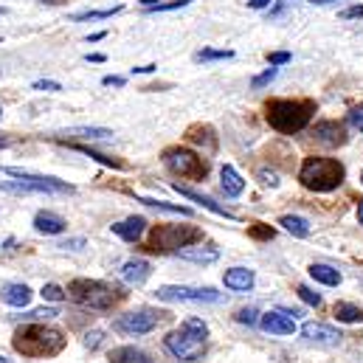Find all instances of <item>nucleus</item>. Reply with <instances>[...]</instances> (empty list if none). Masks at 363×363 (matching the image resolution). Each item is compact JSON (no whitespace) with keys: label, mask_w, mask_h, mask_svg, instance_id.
Wrapping results in <instances>:
<instances>
[{"label":"nucleus","mask_w":363,"mask_h":363,"mask_svg":"<svg viewBox=\"0 0 363 363\" xmlns=\"http://www.w3.org/2000/svg\"><path fill=\"white\" fill-rule=\"evenodd\" d=\"M350 124L363 133V104H358V107H352V110H350Z\"/></svg>","instance_id":"obj_39"},{"label":"nucleus","mask_w":363,"mask_h":363,"mask_svg":"<svg viewBox=\"0 0 363 363\" xmlns=\"http://www.w3.org/2000/svg\"><path fill=\"white\" fill-rule=\"evenodd\" d=\"M3 147H9V138H0V150H3Z\"/></svg>","instance_id":"obj_53"},{"label":"nucleus","mask_w":363,"mask_h":363,"mask_svg":"<svg viewBox=\"0 0 363 363\" xmlns=\"http://www.w3.org/2000/svg\"><path fill=\"white\" fill-rule=\"evenodd\" d=\"M223 281L228 290H237V293H245L254 287V271L248 268H231V271L223 273Z\"/></svg>","instance_id":"obj_17"},{"label":"nucleus","mask_w":363,"mask_h":363,"mask_svg":"<svg viewBox=\"0 0 363 363\" xmlns=\"http://www.w3.org/2000/svg\"><path fill=\"white\" fill-rule=\"evenodd\" d=\"M290 60H293V57H290L287 51H276V54H268V62H271L273 68H276V65H287Z\"/></svg>","instance_id":"obj_41"},{"label":"nucleus","mask_w":363,"mask_h":363,"mask_svg":"<svg viewBox=\"0 0 363 363\" xmlns=\"http://www.w3.org/2000/svg\"><path fill=\"white\" fill-rule=\"evenodd\" d=\"M121 6H113V9H96V11H82V14H74L77 23H85V20H107L113 14H118Z\"/></svg>","instance_id":"obj_28"},{"label":"nucleus","mask_w":363,"mask_h":363,"mask_svg":"<svg viewBox=\"0 0 363 363\" xmlns=\"http://www.w3.org/2000/svg\"><path fill=\"white\" fill-rule=\"evenodd\" d=\"M62 138H85V141H99V138H113V130L104 127H71L60 133Z\"/></svg>","instance_id":"obj_22"},{"label":"nucleus","mask_w":363,"mask_h":363,"mask_svg":"<svg viewBox=\"0 0 363 363\" xmlns=\"http://www.w3.org/2000/svg\"><path fill=\"white\" fill-rule=\"evenodd\" d=\"M99 344H101V333H99V330H93V333L85 335V347H88V350H96Z\"/></svg>","instance_id":"obj_44"},{"label":"nucleus","mask_w":363,"mask_h":363,"mask_svg":"<svg viewBox=\"0 0 363 363\" xmlns=\"http://www.w3.org/2000/svg\"><path fill=\"white\" fill-rule=\"evenodd\" d=\"M77 150H82L85 155H91V158H96V161H99V164H104V167H116V169H121V167H124L121 161H113V158H107V155H99V152H93L91 147H77Z\"/></svg>","instance_id":"obj_34"},{"label":"nucleus","mask_w":363,"mask_h":363,"mask_svg":"<svg viewBox=\"0 0 363 363\" xmlns=\"http://www.w3.org/2000/svg\"><path fill=\"white\" fill-rule=\"evenodd\" d=\"M315 113V101L313 99H271L265 104V118L276 133L293 135L301 133L310 118Z\"/></svg>","instance_id":"obj_2"},{"label":"nucleus","mask_w":363,"mask_h":363,"mask_svg":"<svg viewBox=\"0 0 363 363\" xmlns=\"http://www.w3.org/2000/svg\"><path fill=\"white\" fill-rule=\"evenodd\" d=\"M155 65H141V68H133V74H152Z\"/></svg>","instance_id":"obj_48"},{"label":"nucleus","mask_w":363,"mask_h":363,"mask_svg":"<svg viewBox=\"0 0 363 363\" xmlns=\"http://www.w3.org/2000/svg\"><path fill=\"white\" fill-rule=\"evenodd\" d=\"M172 189L175 191H181L183 197H189V200H194V203H200L203 208H208L211 214H217V217H225V220H237L225 206H220V203H214L211 197H206V194H200V191H194V189H189V186H181V183H172Z\"/></svg>","instance_id":"obj_14"},{"label":"nucleus","mask_w":363,"mask_h":363,"mask_svg":"<svg viewBox=\"0 0 363 363\" xmlns=\"http://www.w3.org/2000/svg\"><path fill=\"white\" fill-rule=\"evenodd\" d=\"M138 203H144V206H152V208H161V211H172V214H191V208H186V206H172V203H167V200H152V197H138Z\"/></svg>","instance_id":"obj_27"},{"label":"nucleus","mask_w":363,"mask_h":363,"mask_svg":"<svg viewBox=\"0 0 363 363\" xmlns=\"http://www.w3.org/2000/svg\"><path fill=\"white\" fill-rule=\"evenodd\" d=\"M194 242H203V231L197 225H164L158 223L150 234L147 251L152 254H169V251H181Z\"/></svg>","instance_id":"obj_7"},{"label":"nucleus","mask_w":363,"mask_h":363,"mask_svg":"<svg viewBox=\"0 0 363 363\" xmlns=\"http://www.w3.org/2000/svg\"><path fill=\"white\" fill-rule=\"evenodd\" d=\"M298 298H301L304 304H310V307H318V304H321V296H318L315 290H310L307 284H298Z\"/></svg>","instance_id":"obj_31"},{"label":"nucleus","mask_w":363,"mask_h":363,"mask_svg":"<svg viewBox=\"0 0 363 363\" xmlns=\"http://www.w3.org/2000/svg\"><path fill=\"white\" fill-rule=\"evenodd\" d=\"M279 223H281V225H284V228H287L293 237H301V240H304V237H310V223H307L304 217H296V214H284Z\"/></svg>","instance_id":"obj_26"},{"label":"nucleus","mask_w":363,"mask_h":363,"mask_svg":"<svg viewBox=\"0 0 363 363\" xmlns=\"http://www.w3.org/2000/svg\"><path fill=\"white\" fill-rule=\"evenodd\" d=\"M273 79H276V68H268V71H265V74H259V77H254V82H251V85H254V88H257V91H259V88H265V85H271Z\"/></svg>","instance_id":"obj_35"},{"label":"nucleus","mask_w":363,"mask_h":363,"mask_svg":"<svg viewBox=\"0 0 363 363\" xmlns=\"http://www.w3.org/2000/svg\"><path fill=\"white\" fill-rule=\"evenodd\" d=\"M341 17H344V20H355V17H363V6H350V9H344V11H341Z\"/></svg>","instance_id":"obj_45"},{"label":"nucleus","mask_w":363,"mask_h":363,"mask_svg":"<svg viewBox=\"0 0 363 363\" xmlns=\"http://www.w3.org/2000/svg\"><path fill=\"white\" fill-rule=\"evenodd\" d=\"M191 0H167V3H155V6H150V9H144V11H175V9H183V6H189Z\"/></svg>","instance_id":"obj_32"},{"label":"nucleus","mask_w":363,"mask_h":363,"mask_svg":"<svg viewBox=\"0 0 363 363\" xmlns=\"http://www.w3.org/2000/svg\"><path fill=\"white\" fill-rule=\"evenodd\" d=\"M161 321V313H152V310H133V313H124L116 318V330L124 333V335H147L158 327Z\"/></svg>","instance_id":"obj_10"},{"label":"nucleus","mask_w":363,"mask_h":363,"mask_svg":"<svg viewBox=\"0 0 363 363\" xmlns=\"http://www.w3.org/2000/svg\"><path fill=\"white\" fill-rule=\"evenodd\" d=\"M271 3L273 0H248V6H251V9H268Z\"/></svg>","instance_id":"obj_46"},{"label":"nucleus","mask_w":363,"mask_h":363,"mask_svg":"<svg viewBox=\"0 0 363 363\" xmlns=\"http://www.w3.org/2000/svg\"><path fill=\"white\" fill-rule=\"evenodd\" d=\"M333 313H335V318L344 321V324H358V321H363V310L355 307V304H350V301H338Z\"/></svg>","instance_id":"obj_25"},{"label":"nucleus","mask_w":363,"mask_h":363,"mask_svg":"<svg viewBox=\"0 0 363 363\" xmlns=\"http://www.w3.org/2000/svg\"><path fill=\"white\" fill-rule=\"evenodd\" d=\"M88 62H104V54H88Z\"/></svg>","instance_id":"obj_49"},{"label":"nucleus","mask_w":363,"mask_h":363,"mask_svg":"<svg viewBox=\"0 0 363 363\" xmlns=\"http://www.w3.org/2000/svg\"><path fill=\"white\" fill-rule=\"evenodd\" d=\"M0 14H6V9H0Z\"/></svg>","instance_id":"obj_55"},{"label":"nucleus","mask_w":363,"mask_h":363,"mask_svg":"<svg viewBox=\"0 0 363 363\" xmlns=\"http://www.w3.org/2000/svg\"><path fill=\"white\" fill-rule=\"evenodd\" d=\"M344 178H347V169L335 158H315L313 155L298 169V181L313 191H333L344 183Z\"/></svg>","instance_id":"obj_5"},{"label":"nucleus","mask_w":363,"mask_h":363,"mask_svg":"<svg viewBox=\"0 0 363 363\" xmlns=\"http://www.w3.org/2000/svg\"><path fill=\"white\" fill-rule=\"evenodd\" d=\"M0 298L9 304V307H28L31 301V290L26 284H6L0 290Z\"/></svg>","instance_id":"obj_21"},{"label":"nucleus","mask_w":363,"mask_h":363,"mask_svg":"<svg viewBox=\"0 0 363 363\" xmlns=\"http://www.w3.org/2000/svg\"><path fill=\"white\" fill-rule=\"evenodd\" d=\"M189 138H191V141H197V144H206L208 150H214V147H217V144H214V138H211V130H208V127H191V130H189Z\"/></svg>","instance_id":"obj_29"},{"label":"nucleus","mask_w":363,"mask_h":363,"mask_svg":"<svg viewBox=\"0 0 363 363\" xmlns=\"http://www.w3.org/2000/svg\"><path fill=\"white\" fill-rule=\"evenodd\" d=\"M220 186H223L225 197H240V194L245 191V181H242L240 172H237L234 167H228V164L220 169Z\"/></svg>","instance_id":"obj_20"},{"label":"nucleus","mask_w":363,"mask_h":363,"mask_svg":"<svg viewBox=\"0 0 363 363\" xmlns=\"http://www.w3.org/2000/svg\"><path fill=\"white\" fill-rule=\"evenodd\" d=\"M234 57V51H211V48H206V51H197L194 54V60L197 62H211V60H231Z\"/></svg>","instance_id":"obj_30"},{"label":"nucleus","mask_w":363,"mask_h":363,"mask_svg":"<svg viewBox=\"0 0 363 363\" xmlns=\"http://www.w3.org/2000/svg\"><path fill=\"white\" fill-rule=\"evenodd\" d=\"M167 350L178 358V361L194 363L206 355V344H208V327L203 324V318H186L181 327H175L167 338H164Z\"/></svg>","instance_id":"obj_3"},{"label":"nucleus","mask_w":363,"mask_h":363,"mask_svg":"<svg viewBox=\"0 0 363 363\" xmlns=\"http://www.w3.org/2000/svg\"><path fill=\"white\" fill-rule=\"evenodd\" d=\"M361 183H363V175H361Z\"/></svg>","instance_id":"obj_56"},{"label":"nucleus","mask_w":363,"mask_h":363,"mask_svg":"<svg viewBox=\"0 0 363 363\" xmlns=\"http://www.w3.org/2000/svg\"><path fill=\"white\" fill-rule=\"evenodd\" d=\"M313 138L324 147H341L347 141V127L341 121H318L313 127Z\"/></svg>","instance_id":"obj_13"},{"label":"nucleus","mask_w":363,"mask_h":363,"mask_svg":"<svg viewBox=\"0 0 363 363\" xmlns=\"http://www.w3.org/2000/svg\"><path fill=\"white\" fill-rule=\"evenodd\" d=\"M155 298L161 301H191V304H220L223 293L214 287H186V284H164L155 290Z\"/></svg>","instance_id":"obj_9"},{"label":"nucleus","mask_w":363,"mask_h":363,"mask_svg":"<svg viewBox=\"0 0 363 363\" xmlns=\"http://www.w3.org/2000/svg\"><path fill=\"white\" fill-rule=\"evenodd\" d=\"M150 273H152V265L147 262V259H130V262H124V268H121V279L127 281V284H144L147 279H150Z\"/></svg>","instance_id":"obj_16"},{"label":"nucleus","mask_w":363,"mask_h":363,"mask_svg":"<svg viewBox=\"0 0 363 363\" xmlns=\"http://www.w3.org/2000/svg\"><path fill=\"white\" fill-rule=\"evenodd\" d=\"M144 231H147V220L144 217H127L121 223H113V234L121 237L124 242H138Z\"/></svg>","instance_id":"obj_15"},{"label":"nucleus","mask_w":363,"mask_h":363,"mask_svg":"<svg viewBox=\"0 0 363 363\" xmlns=\"http://www.w3.org/2000/svg\"><path fill=\"white\" fill-rule=\"evenodd\" d=\"M0 172L17 178V181H0V191H9V194H71V191H74L71 183L57 181V178L31 175V172L11 169V167H3Z\"/></svg>","instance_id":"obj_6"},{"label":"nucleus","mask_w":363,"mask_h":363,"mask_svg":"<svg viewBox=\"0 0 363 363\" xmlns=\"http://www.w3.org/2000/svg\"><path fill=\"white\" fill-rule=\"evenodd\" d=\"M104 85H116V88H121L124 79H121V77H104Z\"/></svg>","instance_id":"obj_47"},{"label":"nucleus","mask_w":363,"mask_h":363,"mask_svg":"<svg viewBox=\"0 0 363 363\" xmlns=\"http://www.w3.org/2000/svg\"><path fill=\"white\" fill-rule=\"evenodd\" d=\"M40 3H51L54 6V3H65V0H40Z\"/></svg>","instance_id":"obj_52"},{"label":"nucleus","mask_w":363,"mask_h":363,"mask_svg":"<svg viewBox=\"0 0 363 363\" xmlns=\"http://www.w3.org/2000/svg\"><path fill=\"white\" fill-rule=\"evenodd\" d=\"M0 116H3V110H0Z\"/></svg>","instance_id":"obj_57"},{"label":"nucleus","mask_w":363,"mask_h":363,"mask_svg":"<svg viewBox=\"0 0 363 363\" xmlns=\"http://www.w3.org/2000/svg\"><path fill=\"white\" fill-rule=\"evenodd\" d=\"M178 257L186 262H197V265H208V262H217L220 259V251L214 245H197V248H181Z\"/></svg>","instance_id":"obj_18"},{"label":"nucleus","mask_w":363,"mask_h":363,"mask_svg":"<svg viewBox=\"0 0 363 363\" xmlns=\"http://www.w3.org/2000/svg\"><path fill=\"white\" fill-rule=\"evenodd\" d=\"M257 178H259V183H262V186H271V189H276V186H279V175H276L273 169H259V175H257Z\"/></svg>","instance_id":"obj_38"},{"label":"nucleus","mask_w":363,"mask_h":363,"mask_svg":"<svg viewBox=\"0 0 363 363\" xmlns=\"http://www.w3.org/2000/svg\"><path fill=\"white\" fill-rule=\"evenodd\" d=\"M251 237H257V240H273V228L271 225H262V223H254L251 225Z\"/></svg>","instance_id":"obj_36"},{"label":"nucleus","mask_w":363,"mask_h":363,"mask_svg":"<svg viewBox=\"0 0 363 363\" xmlns=\"http://www.w3.org/2000/svg\"><path fill=\"white\" fill-rule=\"evenodd\" d=\"M68 338L48 324H26L14 333L11 347L23 355V358H54L65 350Z\"/></svg>","instance_id":"obj_1"},{"label":"nucleus","mask_w":363,"mask_h":363,"mask_svg":"<svg viewBox=\"0 0 363 363\" xmlns=\"http://www.w3.org/2000/svg\"><path fill=\"white\" fill-rule=\"evenodd\" d=\"M358 220H361V225H363V200L358 203Z\"/></svg>","instance_id":"obj_50"},{"label":"nucleus","mask_w":363,"mask_h":363,"mask_svg":"<svg viewBox=\"0 0 363 363\" xmlns=\"http://www.w3.org/2000/svg\"><path fill=\"white\" fill-rule=\"evenodd\" d=\"M88 242H85V237H74V240H65V242H60L57 248H62V251H82Z\"/></svg>","instance_id":"obj_37"},{"label":"nucleus","mask_w":363,"mask_h":363,"mask_svg":"<svg viewBox=\"0 0 363 363\" xmlns=\"http://www.w3.org/2000/svg\"><path fill=\"white\" fill-rule=\"evenodd\" d=\"M0 363H11V361H9V358H3V355H0Z\"/></svg>","instance_id":"obj_54"},{"label":"nucleus","mask_w":363,"mask_h":363,"mask_svg":"<svg viewBox=\"0 0 363 363\" xmlns=\"http://www.w3.org/2000/svg\"><path fill=\"white\" fill-rule=\"evenodd\" d=\"M65 296L82 307H91V310H110L113 304H118L124 298V293L107 281H99V279H74L65 290Z\"/></svg>","instance_id":"obj_4"},{"label":"nucleus","mask_w":363,"mask_h":363,"mask_svg":"<svg viewBox=\"0 0 363 363\" xmlns=\"http://www.w3.org/2000/svg\"><path fill=\"white\" fill-rule=\"evenodd\" d=\"M40 296H43L45 301H62V298H65V290H62L60 284H45Z\"/></svg>","instance_id":"obj_33"},{"label":"nucleus","mask_w":363,"mask_h":363,"mask_svg":"<svg viewBox=\"0 0 363 363\" xmlns=\"http://www.w3.org/2000/svg\"><path fill=\"white\" fill-rule=\"evenodd\" d=\"M310 3H315V6H324V3H333V0H310Z\"/></svg>","instance_id":"obj_51"},{"label":"nucleus","mask_w":363,"mask_h":363,"mask_svg":"<svg viewBox=\"0 0 363 363\" xmlns=\"http://www.w3.org/2000/svg\"><path fill=\"white\" fill-rule=\"evenodd\" d=\"M237 321H240V324H248V327H251V324H257V310H254V307L240 310V313H237Z\"/></svg>","instance_id":"obj_40"},{"label":"nucleus","mask_w":363,"mask_h":363,"mask_svg":"<svg viewBox=\"0 0 363 363\" xmlns=\"http://www.w3.org/2000/svg\"><path fill=\"white\" fill-rule=\"evenodd\" d=\"M310 276H313L315 281H321V284H330V287L341 284V273L335 271L333 265H321V262H315V265H310Z\"/></svg>","instance_id":"obj_24"},{"label":"nucleus","mask_w":363,"mask_h":363,"mask_svg":"<svg viewBox=\"0 0 363 363\" xmlns=\"http://www.w3.org/2000/svg\"><path fill=\"white\" fill-rule=\"evenodd\" d=\"M54 315H60V310H57V307H43V310L28 313V318H54Z\"/></svg>","instance_id":"obj_42"},{"label":"nucleus","mask_w":363,"mask_h":363,"mask_svg":"<svg viewBox=\"0 0 363 363\" xmlns=\"http://www.w3.org/2000/svg\"><path fill=\"white\" fill-rule=\"evenodd\" d=\"M164 164L169 172L181 175V178H189V181H203L208 175V164L191 152V150H183V147H172L164 152Z\"/></svg>","instance_id":"obj_8"},{"label":"nucleus","mask_w":363,"mask_h":363,"mask_svg":"<svg viewBox=\"0 0 363 363\" xmlns=\"http://www.w3.org/2000/svg\"><path fill=\"white\" fill-rule=\"evenodd\" d=\"M259 327L271 335H293L296 333V318H290L284 310H268V313H262Z\"/></svg>","instance_id":"obj_12"},{"label":"nucleus","mask_w":363,"mask_h":363,"mask_svg":"<svg viewBox=\"0 0 363 363\" xmlns=\"http://www.w3.org/2000/svg\"><path fill=\"white\" fill-rule=\"evenodd\" d=\"M34 91H45V93H57V91H62V85L60 82H34Z\"/></svg>","instance_id":"obj_43"},{"label":"nucleus","mask_w":363,"mask_h":363,"mask_svg":"<svg viewBox=\"0 0 363 363\" xmlns=\"http://www.w3.org/2000/svg\"><path fill=\"white\" fill-rule=\"evenodd\" d=\"M301 335H304L310 344H321V347H335V344H341V338H344L335 327L321 324V321H307V324L301 327Z\"/></svg>","instance_id":"obj_11"},{"label":"nucleus","mask_w":363,"mask_h":363,"mask_svg":"<svg viewBox=\"0 0 363 363\" xmlns=\"http://www.w3.org/2000/svg\"><path fill=\"white\" fill-rule=\"evenodd\" d=\"M65 225H68V223H65L60 214H54V211H40V214L34 217V228H37L40 234H51V237H54V234H62Z\"/></svg>","instance_id":"obj_19"},{"label":"nucleus","mask_w":363,"mask_h":363,"mask_svg":"<svg viewBox=\"0 0 363 363\" xmlns=\"http://www.w3.org/2000/svg\"><path fill=\"white\" fill-rule=\"evenodd\" d=\"M110 363H152V358L135 347H116L110 352Z\"/></svg>","instance_id":"obj_23"}]
</instances>
